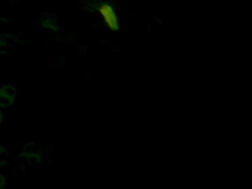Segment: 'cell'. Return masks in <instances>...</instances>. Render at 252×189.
Returning <instances> with one entry per match:
<instances>
[{"label": "cell", "instance_id": "cell-1", "mask_svg": "<svg viewBox=\"0 0 252 189\" xmlns=\"http://www.w3.org/2000/svg\"><path fill=\"white\" fill-rule=\"evenodd\" d=\"M42 23L45 25L46 28H49L50 29H54L57 26L54 18L51 17V16H47V17L44 18Z\"/></svg>", "mask_w": 252, "mask_h": 189}]
</instances>
